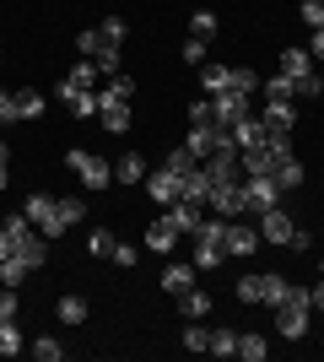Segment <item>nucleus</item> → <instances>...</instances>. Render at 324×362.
Instances as JSON below:
<instances>
[{
  "label": "nucleus",
  "mask_w": 324,
  "mask_h": 362,
  "mask_svg": "<svg viewBox=\"0 0 324 362\" xmlns=\"http://www.w3.org/2000/svg\"><path fill=\"white\" fill-rule=\"evenodd\" d=\"M227 216H205L200 227H195V255H189V265L195 271H216L222 259H227Z\"/></svg>",
  "instance_id": "obj_1"
},
{
  "label": "nucleus",
  "mask_w": 324,
  "mask_h": 362,
  "mask_svg": "<svg viewBox=\"0 0 324 362\" xmlns=\"http://www.w3.org/2000/svg\"><path fill=\"white\" fill-rule=\"evenodd\" d=\"M308 314H313V303L303 287H287V298L276 303V330L287 335V341H303L308 335Z\"/></svg>",
  "instance_id": "obj_2"
},
{
  "label": "nucleus",
  "mask_w": 324,
  "mask_h": 362,
  "mask_svg": "<svg viewBox=\"0 0 324 362\" xmlns=\"http://www.w3.org/2000/svg\"><path fill=\"white\" fill-rule=\"evenodd\" d=\"M270 206H281V184L270 179V173H254V179H244V211L260 216L270 211Z\"/></svg>",
  "instance_id": "obj_3"
},
{
  "label": "nucleus",
  "mask_w": 324,
  "mask_h": 362,
  "mask_svg": "<svg viewBox=\"0 0 324 362\" xmlns=\"http://www.w3.org/2000/svg\"><path fill=\"white\" fill-rule=\"evenodd\" d=\"M65 163H71V173H76L87 189H108V179H114V168H108L97 151H71Z\"/></svg>",
  "instance_id": "obj_4"
},
{
  "label": "nucleus",
  "mask_w": 324,
  "mask_h": 362,
  "mask_svg": "<svg viewBox=\"0 0 324 362\" xmlns=\"http://www.w3.org/2000/svg\"><path fill=\"white\" fill-rule=\"evenodd\" d=\"M97 119H103V130L108 136H124V130H130V103H124V98H114V92H97Z\"/></svg>",
  "instance_id": "obj_5"
},
{
  "label": "nucleus",
  "mask_w": 324,
  "mask_h": 362,
  "mask_svg": "<svg viewBox=\"0 0 324 362\" xmlns=\"http://www.w3.org/2000/svg\"><path fill=\"white\" fill-rule=\"evenodd\" d=\"M54 98H60V103L71 108V114H76V119H81V114H97V92L76 87V81H71V76H65L60 87H54Z\"/></svg>",
  "instance_id": "obj_6"
},
{
  "label": "nucleus",
  "mask_w": 324,
  "mask_h": 362,
  "mask_svg": "<svg viewBox=\"0 0 324 362\" xmlns=\"http://www.w3.org/2000/svg\"><path fill=\"white\" fill-rule=\"evenodd\" d=\"M205 200H211L216 216H238V211H244V184H211V195H205Z\"/></svg>",
  "instance_id": "obj_7"
},
{
  "label": "nucleus",
  "mask_w": 324,
  "mask_h": 362,
  "mask_svg": "<svg viewBox=\"0 0 324 362\" xmlns=\"http://www.w3.org/2000/svg\"><path fill=\"white\" fill-rule=\"evenodd\" d=\"M211 108H216V119L227 124V130H232L238 119H248V98H244V92H216Z\"/></svg>",
  "instance_id": "obj_8"
},
{
  "label": "nucleus",
  "mask_w": 324,
  "mask_h": 362,
  "mask_svg": "<svg viewBox=\"0 0 324 362\" xmlns=\"http://www.w3.org/2000/svg\"><path fill=\"white\" fill-rule=\"evenodd\" d=\"M146 195H152L157 206H173V200H179V173H168V168L146 173Z\"/></svg>",
  "instance_id": "obj_9"
},
{
  "label": "nucleus",
  "mask_w": 324,
  "mask_h": 362,
  "mask_svg": "<svg viewBox=\"0 0 324 362\" xmlns=\"http://www.w3.org/2000/svg\"><path fill=\"white\" fill-rule=\"evenodd\" d=\"M179 238H184V233L173 227V216H157V222L146 227V249H152V255H168V249H173Z\"/></svg>",
  "instance_id": "obj_10"
},
{
  "label": "nucleus",
  "mask_w": 324,
  "mask_h": 362,
  "mask_svg": "<svg viewBox=\"0 0 324 362\" xmlns=\"http://www.w3.org/2000/svg\"><path fill=\"white\" fill-rule=\"evenodd\" d=\"M173 227H179V233H189V238H195V227L205 222V200H173Z\"/></svg>",
  "instance_id": "obj_11"
},
{
  "label": "nucleus",
  "mask_w": 324,
  "mask_h": 362,
  "mask_svg": "<svg viewBox=\"0 0 324 362\" xmlns=\"http://www.w3.org/2000/svg\"><path fill=\"white\" fill-rule=\"evenodd\" d=\"M81 216H87V206H81V200H60V206H54V222L44 227V238H60V233H71Z\"/></svg>",
  "instance_id": "obj_12"
},
{
  "label": "nucleus",
  "mask_w": 324,
  "mask_h": 362,
  "mask_svg": "<svg viewBox=\"0 0 324 362\" xmlns=\"http://www.w3.org/2000/svg\"><path fill=\"white\" fill-rule=\"evenodd\" d=\"M222 243H227V255H232V259H244V255H254L260 233H254V227H244V222H232V216H227V238H222Z\"/></svg>",
  "instance_id": "obj_13"
},
{
  "label": "nucleus",
  "mask_w": 324,
  "mask_h": 362,
  "mask_svg": "<svg viewBox=\"0 0 324 362\" xmlns=\"http://www.w3.org/2000/svg\"><path fill=\"white\" fill-rule=\"evenodd\" d=\"M260 233L270 243H292V216L281 211V206H270V211H260Z\"/></svg>",
  "instance_id": "obj_14"
},
{
  "label": "nucleus",
  "mask_w": 324,
  "mask_h": 362,
  "mask_svg": "<svg viewBox=\"0 0 324 362\" xmlns=\"http://www.w3.org/2000/svg\"><path fill=\"white\" fill-rule=\"evenodd\" d=\"M189 287H195V265H189V259H179V265L162 271V292H168V298H184Z\"/></svg>",
  "instance_id": "obj_15"
},
{
  "label": "nucleus",
  "mask_w": 324,
  "mask_h": 362,
  "mask_svg": "<svg viewBox=\"0 0 324 362\" xmlns=\"http://www.w3.org/2000/svg\"><path fill=\"white\" fill-rule=\"evenodd\" d=\"M265 136H270V130H265V119H254V114L232 124V141H238V151H254V146H265Z\"/></svg>",
  "instance_id": "obj_16"
},
{
  "label": "nucleus",
  "mask_w": 324,
  "mask_h": 362,
  "mask_svg": "<svg viewBox=\"0 0 324 362\" xmlns=\"http://www.w3.org/2000/svg\"><path fill=\"white\" fill-rule=\"evenodd\" d=\"M281 76L303 81V76H319V65H313V54H308V49H287V54H281Z\"/></svg>",
  "instance_id": "obj_17"
},
{
  "label": "nucleus",
  "mask_w": 324,
  "mask_h": 362,
  "mask_svg": "<svg viewBox=\"0 0 324 362\" xmlns=\"http://www.w3.org/2000/svg\"><path fill=\"white\" fill-rule=\"evenodd\" d=\"M265 130H270V136H292V130H297L292 103H270V108H265Z\"/></svg>",
  "instance_id": "obj_18"
},
{
  "label": "nucleus",
  "mask_w": 324,
  "mask_h": 362,
  "mask_svg": "<svg viewBox=\"0 0 324 362\" xmlns=\"http://www.w3.org/2000/svg\"><path fill=\"white\" fill-rule=\"evenodd\" d=\"M54 206H60L54 195H28V206H22V211H28V222L38 227V233H44V227L54 222Z\"/></svg>",
  "instance_id": "obj_19"
},
{
  "label": "nucleus",
  "mask_w": 324,
  "mask_h": 362,
  "mask_svg": "<svg viewBox=\"0 0 324 362\" xmlns=\"http://www.w3.org/2000/svg\"><path fill=\"white\" fill-rule=\"evenodd\" d=\"M200 87H205V98L227 92L232 87V65H200Z\"/></svg>",
  "instance_id": "obj_20"
},
{
  "label": "nucleus",
  "mask_w": 324,
  "mask_h": 362,
  "mask_svg": "<svg viewBox=\"0 0 324 362\" xmlns=\"http://www.w3.org/2000/svg\"><path fill=\"white\" fill-rule=\"evenodd\" d=\"M260 92H265V98H270V103H292V98H297V81H292V76H270V81H260Z\"/></svg>",
  "instance_id": "obj_21"
},
{
  "label": "nucleus",
  "mask_w": 324,
  "mask_h": 362,
  "mask_svg": "<svg viewBox=\"0 0 324 362\" xmlns=\"http://www.w3.org/2000/svg\"><path fill=\"white\" fill-rule=\"evenodd\" d=\"M270 179H276L281 195H287V189H297V184H303V163H297V157H281V163L270 168Z\"/></svg>",
  "instance_id": "obj_22"
},
{
  "label": "nucleus",
  "mask_w": 324,
  "mask_h": 362,
  "mask_svg": "<svg viewBox=\"0 0 324 362\" xmlns=\"http://www.w3.org/2000/svg\"><path fill=\"white\" fill-rule=\"evenodd\" d=\"M114 173H119V184H140V179H146V157H140V151H124Z\"/></svg>",
  "instance_id": "obj_23"
},
{
  "label": "nucleus",
  "mask_w": 324,
  "mask_h": 362,
  "mask_svg": "<svg viewBox=\"0 0 324 362\" xmlns=\"http://www.w3.org/2000/svg\"><path fill=\"white\" fill-rule=\"evenodd\" d=\"M205 351H211V357H238V330H227V325H222V330H211Z\"/></svg>",
  "instance_id": "obj_24"
},
{
  "label": "nucleus",
  "mask_w": 324,
  "mask_h": 362,
  "mask_svg": "<svg viewBox=\"0 0 324 362\" xmlns=\"http://www.w3.org/2000/svg\"><path fill=\"white\" fill-rule=\"evenodd\" d=\"M16 119H44V92H16Z\"/></svg>",
  "instance_id": "obj_25"
},
{
  "label": "nucleus",
  "mask_w": 324,
  "mask_h": 362,
  "mask_svg": "<svg viewBox=\"0 0 324 362\" xmlns=\"http://www.w3.org/2000/svg\"><path fill=\"white\" fill-rule=\"evenodd\" d=\"M281 298H287V276H276V271H265V276H260V303H270V308H276Z\"/></svg>",
  "instance_id": "obj_26"
},
{
  "label": "nucleus",
  "mask_w": 324,
  "mask_h": 362,
  "mask_svg": "<svg viewBox=\"0 0 324 362\" xmlns=\"http://www.w3.org/2000/svg\"><path fill=\"white\" fill-rule=\"evenodd\" d=\"M28 346L22 330H16V319H0V357H16V351Z\"/></svg>",
  "instance_id": "obj_27"
},
{
  "label": "nucleus",
  "mask_w": 324,
  "mask_h": 362,
  "mask_svg": "<svg viewBox=\"0 0 324 362\" xmlns=\"http://www.w3.org/2000/svg\"><path fill=\"white\" fill-rule=\"evenodd\" d=\"M205 308H211V298H205V292H195V287L179 298V314H184V319H205Z\"/></svg>",
  "instance_id": "obj_28"
},
{
  "label": "nucleus",
  "mask_w": 324,
  "mask_h": 362,
  "mask_svg": "<svg viewBox=\"0 0 324 362\" xmlns=\"http://www.w3.org/2000/svg\"><path fill=\"white\" fill-rule=\"evenodd\" d=\"M28 276H32V271H28V265H22L16 255H11V259H0V287H22Z\"/></svg>",
  "instance_id": "obj_29"
},
{
  "label": "nucleus",
  "mask_w": 324,
  "mask_h": 362,
  "mask_svg": "<svg viewBox=\"0 0 324 362\" xmlns=\"http://www.w3.org/2000/svg\"><path fill=\"white\" fill-rule=\"evenodd\" d=\"M265 351H270V346H265V335H238V357H244V362H265Z\"/></svg>",
  "instance_id": "obj_30"
},
{
  "label": "nucleus",
  "mask_w": 324,
  "mask_h": 362,
  "mask_svg": "<svg viewBox=\"0 0 324 362\" xmlns=\"http://www.w3.org/2000/svg\"><path fill=\"white\" fill-rule=\"evenodd\" d=\"M195 163H200V157H195V151H189V146H179V151H168V163H162V168L184 179V173H189V168H195Z\"/></svg>",
  "instance_id": "obj_31"
},
{
  "label": "nucleus",
  "mask_w": 324,
  "mask_h": 362,
  "mask_svg": "<svg viewBox=\"0 0 324 362\" xmlns=\"http://www.w3.org/2000/svg\"><path fill=\"white\" fill-rule=\"evenodd\" d=\"M32 357H38V362H60L65 346L54 341V335H38V341H32Z\"/></svg>",
  "instance_id": "obj_32"
},
{
  "label": "nucleus",
  "mask_w": 324,
  "mask_h": 362,
  "mask_svg": "<svg viewBox=\"0 0 324 362\" xmlns=\"http://www.w3.org/2000/svg\"><path fill=\"white\" fill-rule=\"evenodd\" d=\"M92 65H97L103 76H119V44H103V49L92 54Z\"/></svg>",
  "instance_id": "obj_33"
},
{
  "label": "nucleus",
  "mask_w": 324,
  "mask_h": 362,
  "mask_svg": "<svg viewBox=\"0 0 324 362\" xmlns=\"http://www.w3.org/2000/svg\"><path fill=\"white\" fill-rule=\"evenodd\" d=\"M189 38H216V16L211 11H195V16H189Z\"/></svg>",
  "instance_id": "obj_34"
},
{
  "label": "nucleus",
  "mask_w": 324,
  "mask_h": 362,
  "mask_svg": "<svg viewBox=\"0 0 324 362\" xmlns=\"http://www.w3.org/2000/svg\"><path fill=\"white\" fill-rule=\"evenodd\" d=\"M54 314H60L65 325H81V319H87V303H81V298H60V308H54Z\"/></svg>",
  "instance_id": "obj_35"
},
{
  "label": "nucleus",
  "mask_w": 324,
  "mask_h": 362,
  "mask_svg": "<svg viewBox=\"0 0 324 362\" xmlns=\"http://www.w3.org/2000/svg\"><path fill=\"white\" fill-rule=\"evenodd\" d=\"M227 92H244V98H248V92H260V76H254V71H238V65H232V87Z\"/></svg>",
  "instance_id": "obj_36"
},
{
  "label": "nucleus",
  "mask_w": 324,
  "mask_h": 362,
  "mask_svg": "<svg viewBox=\"0 0 324 362\" xmlns=\"http://www.w3.org/2000/svg\"><path fill=\"white\" fill-rule=\"evenodd\" d=\"M205 341H211V330H200V319H189V325H184V346L189 351H205Z\"/></svg>",
  "instance_id": "obj_37"
},
{
  "label": "nucleus",
  "mask_w": 324,
  "mask_h": 362,
  "mask_svg": "<svg viewBox=\"0 0 324 362\" xmlns=\"http://www.w3.org/2000/svg\"><path fill=\"white\" fill-rule=\"evenodd\" d=\"M97 76H103V71H97L92 60H76V71H71V81H76V87H87V92H92V81H97Z\"/></svg>",
  "instance_id": "obj_38"
},
{
  "label": "nucleus",
  "mask_w": 324,
  "mask_h": 362,
  "mask_svg": "<svg viewBox=\"0 0 324 362\" xmlns=\"http://www.w3.org/2000/svg\"><path fill=\"white\" fill-rule=\"evenodd\" d=\"M97 49H103V33H81V38H76V54H81V60H92V54H97Z\"/></svg>",
  "instance_id": "obj_39"
},
{
  "label": "nucleus",
  "mask_w": 324,
  "mask_h": 362,
  "mask_svg": "<svg viewBox=\"0 0 324 362\" xmlns=\"http://www.w3.org/2000/svg\"><path fill=\"white\" fill-rule=\"evenodd\" d=\"M97 33H103V44H124V33H130V28H124V16H108Z\"/></svg>",
  "instance_id": "obj_40"
},
{
  "label": "nucleus",
  "mask_w": 324,
  "mask_h": 362,
  "mask_svg": "<svg viewBox=\"0 0 324 362\" xmlns=\"http://www.w3.org/2000/svg\"><path fill=\"white\" fill-rule=\"evenodd\" d=\"M87 249H92V255H103V259H114V233H103V227H97L92 238H87Z\"/></svg>",
  "instance_id": "obj_41"
},
{
  "label": "nucleus",
  "mask_w": 324,
  "mask_h": 362,
  "mask_svg": "<svg viewBox=\"0 0 324 362\" xmlns=\"http://www.w3.org/2000/svg\"><path fill=\"white\" fill-rule=\"evenodd\" d=\"M189 124H222V119H216V108H211V98H200V103L189 108Z\"/></svg>",
  "instance_id": "obj_42"
},
{
  "label": "nucleus",
  "mask_w": 324,
  "mask_h": 362,
  "mask_svg": "<svg viewBox=\"0 0 324 362\" xmlns=\"http://www.w3.org/2000/svg\"><path fill=\"white\" fill-rule=\"evenodd\" d=\"M179 54H184V65H205V38H189Z\"/></svg>",
  "instance_id": "obj_43"
},
{
  "label": "nucleus",
  "mask_w": 324,
  "mask_h": 362,
  "mask_svg": "<svg viewBox=\"0 0 324 362\" xmlns=\"http://www.w3.org/2000/svg\"><path fill=\"white\" fill-rule=\"evenodd\" d=\"M108 92H114V98H124V103H130V92H136V81H130V76H108Z\"/></svg>",
  "instance_id": "obj_44"
},
{
  "label": "nucleus",
  "mask_w": 324,
  "mask_h": 362,
  "mask_svg": "<svg viewBox=\"0 0 324 362\" xmlns=\"http://www.w3.org/2000/svg\"><path fill=\"white\" fill-rule=\"evenodd\" d=\"M303 22H308V28H324V0H303Z\"/></svg>",
  "instance_id": "obj_45"
},
{
  "label": "nucleus",
  "mask_w": 324,
  "mask_h": 362,
  "mask_svg": "<svg viewBox=\"0 0 324 362\" xmlns=\"http://www.w3.org/2000/svg\"><path fill=\"white\" fill-rule=\"evenodd\" d=\"M238 298H244V303H260V276H244V281H238Z\"/></svg>",
  "instance_id": "obj_46"
},
{
  "label": "nucleus",
  "mask_w": 324,
  "mask_h": 362,
  "mask_svg": "<svg viewBox=\"0 0 324 362\" xmlns=\"http://www.w3.org/2000/svg\"><path fill=\"white\" fill-rule=\"evenodd\" d=\"M0 319H16V287H0Z\"/></svg>",
  "instance_id": "obj_47"
},
{
  "label": "nucleus",
  "mask_w": 324,
  "mask_h": 362,
  "mask_svg": "<svg viewBox=\"0 0 324 362\" xmlns=\"http://www.w3.org/2000/svg\"><path fill=\"white\" fill-rule=\"evenodd\" d=\"M0 119H6V124L16 119V92H6V87H0Z\"/></svg>",
  "instance_id": "obj_48"
},
{
  "label": "nucleus",
  "mask_w": 324,
  "mask_h": 362,
  "mask_svg": "<svg viewBox=\"0 0 324 362\" xmlns=\"http://www.w3.org/2000/svg\"><path fill=\"white\" fill-rule=\"evenodd\" d=\"M6 168H11V146H6V141H0V189H6V179H11V173H6Z\"/></svg>",
  "instance_id": "obj_49"
},
{
  "label": "nucleus",
  "mask_w": 324,
  "mask_h": 362,
  "mask_svg": "<svg viewBox=\"0 0 324 362\" xmlns=\"http://www.w3.org/2000/svg\"><path fill=\"white\" fill-rule=\"evenodd\" d=\"M16 249H11V233H6V227H0V259H11Z\"/></svg>",
  "instance_id": "obj_50"
},
{
  "label": "nucleus",
  "mask_w": 324,
  "mask_h": 362,
  "mask_svg": "<svg viewBox=\"0 0 324 362\" xmlns=\"http://www.w3.org/2000/svg\"><path fill=\"white\" fill-rule=\"evenodd\" d=\"M308 303H313V308H324V276H319V287L308 292Z\"/></svg>",
  "instance_id": "obj_51"
}]
</instances>
